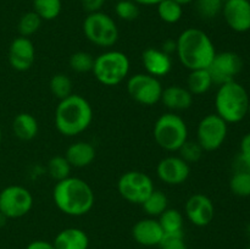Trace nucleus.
Returning <instances> with one entry per match:
<instances>
[{
  "label": "nucleus",
  "mask_w": 250,
  "mask_h": 249,
  "mask_svg": "<svg viewBox=\"0 0 250 249\" xmlns=\"http://www.w3.org/2000/svg\"><path fill=\"white\" fill-rule=\"evenodd\" d=\"M233 172H249L250 173V158L242 155L241 153L233 160Z\"/></svg>",
  "instance_id": "37"
},
{
  "label": "nucleus",
  "mask_w": 250,
  "mask_h": 249,
  "mask_svg": "<svg viewBox=\"0 0 250 249\" xmlns=\"http://www.w3.org/2000/svg\"><path fill=\"white\" fill-rule=\"evenodd\" d=\"M115 14L124 21H133L139 16V5L133 0H120L115 5Z\"/></svg>",
  "instance_id": "35"
},
{
  "label": "nucleus",
  "mask_w": 250,
  "mask_h": 249,
  "mask_svg": "<svg viewBox=\"0 0 250 249\" xmlns=\"http://www.w3.org/2000/svg\"><path fill=\"white\" fill-rule=\"evenodd\" d=\"M71 165L65 158V155H56L49 160L48 163V173L54 181L59 182L65 178L70 177L71 173Z\"/></svg>",
  "instance_id": "29"
},
{
  "label": "nucleus",
  "mask_w": 250,
  "mask_h": 249,
  "mask_svg": "<svg viewBox=\"0 0 250 249\" xmlns=\"http://www.w3.org/2000/svg\"><path fill=\"white\" fill-rule=\"evenodd\" d=\"M154 188L153 180L142 171H127L117 182L120 195L132 204H143Z\"/></svg>",
  "instance_id": "9"
},
{
  "label": "nucleus",
  "mask_w": 250,
  "mask_h": 249,
  "mask_svg": "<svg viewBox=\"0 0 250 249\" xmlns=\"http://www.w3.org/2000/svg\"><path fill=\"white\" fill-rule=\"evenodd\" d=\"M97 156L94 145L89 142L80 141L72 143L65 153V158L70 163L71 167L83 168L89 166Z\"/></svg>",
  "instance_id": "20"
},
{
  "label": "nucleus",
  "mask_w": 250,
  "mask_h": 249,
  "mask_svg": "<svg viewBox=\"0 0 250 249\" xmlns=\"http://www.w3.org/2000/svg\"><path fill=\"white\" fill-rule=\"evenodd\" d=\"M160 249H188L183 234H165Z\"/></svg>",
  "instance_id": "36"
},
{
  "label": "nucleus",
  "mask_w": 250,
  "mask_h": 249,
  "mask_svg": "<svg viewBox=\"0 0 250 249\" xmlns=\"http://www.w3.org/2000/svg\"><path fill=\"white\" fill-rule=\"evenodd\" d=\"M224 1H226V0H224Z\"/></svg>",
  "instance_id": "49"
},
{
  "label": "nucleus",
  "mask_w": 250,
  "mask_h": 249,
  "mask_svg": "<svg viewBox=\"0 0 250 249\" xmlns=\"http://www.w3.org/2000/svg\"><path fill=\"white\" fill-rule=\"evenodd\" d=\"M142 207L149 217H159L168 208V199L165 193L154 189L144 200Z\"/></svg>",
  "instance_id": "25"
},
{
  "label": "nucleus",
  "mask_w": 250,
  "mask_h": 249,
  "mask_svg": "<svg viewBox=\"0 0 250 249\" xmlns=\"http://www.w3.org/2000/svg\"><path fill=\"white\" fill-rule=\"evenodd\" d=\"M26 249H55L53 243L50 242L43 241V239H38V241H33L26 247Z\"/></svg>",
  "instance_id": "39"
},
{
  "label": "nucleus",
  "mask_w": 250,
  "mask_h": 249,
  "mask_svg": "<svg viewBox=\"0 0 250 249\" xmlns=\"http://www.w3.org/2000/svg\"><path fill=\"white\" fill-rule=\"evenodd\" d=\"M250 97L248 90L237 81L224 83L215 95V114L227 124H238L248 115Z\"/></svg>",
  "instance_id": "4"
},
{
  "label": "nucleus",
  "mask_w": 250,
  "mask_h": 249,
  "mask_svg": "<svg viewBox=\"0 0 250 249\" xmlns=\"http://www.w3.org/2000/svg\"><path fill=\"white\" fill-rule=\"evenodd\" d=\"M56 208L68 216H83L93 209L95 195L92 187L80 177L65 178L56 182L53 189Z\"/></svg>",
  "instance_id": "1"
},
{
  "label": "nucleus",
  "mask_w": 250,
  "mask_h": 249,
  "mask_svg": "<svg viewBox=\"0 0 250 249\" xmlns=\"http://www.w3.org/2000/svg\"><path fill=\"white\" fill-rule=\"evenodd\" d=\"M85 38L100 48H110L119 41V28L111 16L103 11L88 14L83 21Z\"/></svg>",
  "instance_id": "7"
},
{
  "label": "nucleus",
  "mask_w": 250,
  "mask_h": 249,
  "mask_svg": "<svg viewBox=\"0 0 250 249\" xmlns=\"http://www.w3.org/2000/svg\"><path fill=\"white\" fill-rule=\"evenodd\" d=\"M92 121V105L80 94L72 93L60 100L55 109V127L62 136H78L88 129Z\"/></svg>",
  "instance_id": "3"
},
{
  "label": "nucleus",
  "mask_w": 250,
  "mask_h": 249,
  "mask_svg": "<svg viewBox=\"0 0 250 249\" xmlns=\"http://www.w3.org/2000/svg\"><path fill=\"white\" fill-rule=\"evenodd\" d=\"M131 68L128 56L119 50H107L94 59L93 75L102 84L112 87L124 82Z\"/></svg>",
  "instance_id": "6"
},
{
  "label": "nucleus",
  "mask_w": 250,
  "mask_h": 249,
  "mask_svg": "<svg viewBox=\"0 0 250 249\" xmlns=\"http://www.w3.org/2000/svg\"><path fill=\"white\" fill-rule=\"evenodd\" d=\"M1 141H2V131L1 128H0V144H1Z\"/></svg>",
  "instance_id": "46"
},
{
  "label": "nucleus",
  "mask_w": 250,
  "mask_h": 249,
  "mask_svg": "<svg viewBox=\"0 0 250 249\" xmlns=\"http://www.w3.org/2000/svg\"><path fill=\"white\" fill-rule=\"evenodd\" d=\"M229 189L234 195L241 198L250 197V173L233 172L229 180Z\"/></svg>",
  "instance_id": "31"
},
{
  "label": "nucleus",
  "mask_w": 250,
  "mask_h": 249,
  "mask_svg": "<svg viewBox=\"0 0 250 249\" xmlns=\"http://www.w3.org/2000/svg\"><path fill=\"white\" fill-rule=\"evenodd\" d=\"M165 234H183L185 219L180 210L167 208L158 219Z\"/></svg>",
  "instance_id": "24"
},
{
  "label": "nucleus",
  "mask_w": 250,
  "mask_h": 249,
  "mask_svg": "<svg viewBox=\"0 0 250 249\" xmlns=\"http://www.w3.org/2000/svg\"><path fill=\"white\" fill-rule=\"evenodd\" d=\"M39 131V124L36 117L29 112H20L12 121V132L15 137L21 141H32Z\"/></svg>",
  "instance_id": "22"
},
{
  "label": "nucleus",
  "mask_w": 250,
  "mask_h": 249,
  "mask_svg": "<svg viewBox=\"0 0 250 249\" xmlns=\"http://www.w3.org/2000/svg\"><path fill=\"white\" fill-rule=\"evenodd\" d=\"M9 63L14 70L23 72L29 70L36 60V48L27 37H17L11 42L7 54Z\"/></svg>",
  "instance_id": "16"
},
{
  "label": "nucleus",
  "mask_w": 250,
  "mask_h": 249,
  "mask_svg": "<svg viewBox=\"0 0 250 249\" xmlns=\"http://www.w3.org/2000/svg\"><path fill=\"white\" fill-rule=\"evenodd\" d=\"M248 115L250 116V102H249V109H248Z\"/></svg>",
  "instance_id": "47"
},
{
  "label": "nucleus",
  "mask_w": 250,
  "mask_h": 249,
  "mask_svg": "<svg viewBox=\"0 0 250 249\" xmlns=\"http://www.w3.org/2000/svg\"><path fill=\"white\" fill-rule=\"evenodd\" d=\"M133 1L138 5H144V6H154V5L156 6L163 0H133Z\"/></svg>",
  "instance_id": "42"
},
{
  "label": "nucleus",
  "mask_w": 250,
  "mask_h": 249,
  "mask_svg": "<svg viewBox=\"0 0 250 249\" xmlns=\"http://www.w3.org/2000/svg\"><path fill=\"white\" fill-rule=\"evenodd\" d=\"M214 82L208 68L190 71L187 78V89L194 95H202L209 92Z\"/></svg>",
  "instance_id": "23"
},
{
  "label": "nucleus",
  "mask_w": 250,
  "mask_h": 249,
  "mask_svg": "<svg viewBox=\"0 0 250 249\" xmlns=\"http://www.w3.org/2000/svg\"><path fill=\"white\" fill-rule=\"evenodd\" d=\"M142 62L146 71V73L156 78L166 76L167 73H170L171 68H172L171 55H168L161 49L156 48L146 49L142 54Z\"/></svg>",
  "instance_id": "18"
},
{
  "label": "nucleus",
  "mask_w": 250,
  "mask_h": 249,
  "mask_svg": "<svg viewBox=\"0 0 250 249\" xmlns=\"http://www.w3.org/2000/svg\"><path fill=\"white\" fill-rule=\"evenodd\" d=\"M156 144L166 151H178L188 139V127L185 120L176 112L159 116L153 127Z\"/></svg>",
  "instance_id": "5"
},
{
  "label": "nucleus",
  "mask_w": 250,
  "mask_h": 249,
  "mask_svg": "<svg viewBox=\"0 0 250 249\" xmlns=\"http://www.w3.org/2000/svg\"><path fill=\"white\" fill-rule=\"evenodd\" d=\"M42 21H43V20H42L34 11H28L26 12V14H23L21 16V19H20L19 24H17V29H19L20 36L27 37V38L33 36V34L37 33L38 29L41 28Z\"/></svg>",
  "instance_id": "30"
},
{
  "label": "nucleus",
  "mask_w": 250,
  "mask_h": 249,
  "mask_svg": "<svg viewBox=\"0 0 250 249\" xmlns=\"http://www.w3.org/2000/svg\"><path fill=\"white\" fill-rule=\"evenodd\" d=\"M51 94L59 100H62L72 94V81L65 73H56L49 82Z\"/></svg>",
  "instance_id": "28"
},
{
  "label": "nucleus",
  "mask_w": 250,
  "mask_h": 249,
  "mask_svg": "<svg viewBox=\"0 0 250 249\" xmlns=\"http://www.w3.org/2000/svg\"><path fill=\"white\" fill-rule=\"evenodd\" d=\"M203 151L204 150H203V148L199 145V143L197 141H189V139H187L185 142V144L180 148V150H178V153H180L178 156H181L186 163H188L190 165V164L198 163L202 159Z\"/></svg>",
  "instance_id": "34"
},
{
  "label": "nucleus",
  "mask_w": 250,
  "mask_h": 249,
  "mask_svg": "<svg viewBox=\"0 0 250 249\" xmlns=\"http://www.w3.org/2000/svg\"><path fill=\"white\" fill-rule=\"evenodd\" d=\"M239 153L242 155H246L250 158V132L246 133L243 138L241 139V145H239Z\"/></svg>",
  "instance_id": "40"
},
{
  "label": "nucleus",
  "mask_w": 250,
  "mask_h": 249,
  "mask_svg": "<svg viewBox=\"0 0 250 249\" xmlns=\"http://www.w3.org/2000/svg\"><path fill=\"white\" fill-rule=\"evenodd\" d=\"M158 15L165 23H177L183 16V6L173 0H163L156 5Z\"/></svg>",
  "instance_id": "27"
},
{
  "label": "nucleus",
  "mask_w": 250,
  "mask_h": 249,
  "mask_svg": "<svg viewBox=\"0 0 250 249\" xmlns=\"http://www.w3.org/2000/svg\"><path fill=\"white\" fill-rule=\"evenodd\" d=\"M164 229L155 217H146L134 224L132 227V237L138 244L143 247L160 246L163 242Z\"/></svg>",
  "instance_id": "17"
},
{
  "label": "nucleus",
  "mask_w": 250,
  "mask_h": 249,
  "mask_svg": "<svg viewBox=\"0 0 250 249\" xmlns=\"http://www.w3.org/2000/svg\"><path fill=\"white\" fill-rule=\"evenodd\" d=\"M164 87L159 78L148 73H136L127 81L129 97L141 105L151 106L160 102Z\"/></svg>",
  "instance_id": "10"
},
{
  "label": "nucleus",
  "mask_w": 250,
  "mask_h": 249,
  "mask_svg": "<svg viewBox=\"0 0 250 249\" xmlns=\"http://www.w3.org/2000/svg\"><path fill=\"white\" fill-rule=\"evenodd\" d=\"M94 59L92 54L87 53V51H76L70 56V67L71 70L78 73H85L90 72L93 70V65H94Z\"/></svg>",
  "instance_id": "33"
},
{
  "label": "nucleus",
  "mask_w": 250,
  "mask_h": 249,
  "mask_svg": "<svg viewBox=\"0 0 250 249\" xmlns=\"http://www.w3.org/2000/svg\"><path fill=\"white\" fill-rule=\"evenodd\" d=\"M160 102L172 112L183 111L192 106L193 94L185 87L170 85L164 88Z\"/></svg>",
  "instance_id": "19"
},
{
  "label": "nucleus",
  "mask_w": 250,
  "mask_h": 249,
  "mask_svg": "<svg viewBox=\"0 0 250 249\" xmlns=\"http://www.w3.org/2000/svg\"><path fill=\"white\" fill-rule=\"evenodd\" d=\"M229 134V124L217 114L203 117L197 127V142L204 151H214L221 148Z\"/></svg>",
  "instance_id": "8"
},
{
  "label": "nucleus",
  "mask_w": 250,
  "mask_h": 249,
  "mask_svg": "<svg viewBox=\"0 0 250 249\" xmlns=\"http://www.w3.org/2000/svg\"><path fill=\"white\" fill-rule=\"evenodd\" d=\"M246 232H247V236H248L249 238H250V224H248V226H247Z\"/></svg>",
  "instance_id": "45"
},
{
  "label": "nucleus",
  "mask_w": 250,
  "mask_h": 249,
  "mask_svg": "<svg viewBox=\"0 0 250 249\" xmlns=\"http://www.w3.org/2000/svg\"><path fill=\"white\" fill-rule=\"evenodd\" d=\"M161 50H164L165 53H167L168 55H171V53H172V51H176V42L166 41L165 43H164L163 49H161Z\"/></svg>",
  "instance_id": "41"
},
{
  "label": "nucleus",
  "mask_w": 250,
  "mask_h": 249,
  "mask_svg": "<svg viewBox=\"0 0 250 249\" xmlns=\"http://www.w3.org/2000/svg\"><path fill=\"white\" fill-rule=\"evenodd\" d=\"M53 244L55 249H88L89 237L78 227H67L56 234Z\"/></svg>",
  "instance_id": "21"
},
{
  "label": "nucleus",
  "mask_w": 250,
  "mask_h": 249,
  "mask_svg": "<svg viewBox=\"0 0 250 249\" xmlns=\"http://www.w3.org/2000/svg\"><path fill=\"white\" fill-rule=\"evenodd\" d=\"M242 68H243V61L238 54L234 51H222V53H216L208 70L214 84L221 85L224 83L234 81Z\"/></svg>",
  "instance_id": "12"
},
{
  "label": "nucleus",
  "mask_w": 250,
  "mask_h": 249,
  "mask_svg": "<svg viewBox=\"0 0 250 249\" xmlns=\"http://www.w3.org/2000/svg\"><path fill=\"white\" fill-rule=\"evenodd\" d=\"M195 10L202 19L211 20L221 14L224 0H195Z\"/></svg>",
  "instance_id": "32"
},
{
  "label": "nucleus",
  "mask_w": 250,
  "mask_h": 249,
  "mask_svg": "<svg viewBox=\"0 0 250 249\" xmlns=\"http://www.w3.org/2000/svg\"><path fill=\"white\" fill-rule=\"evenodd\" d=\"M185 214L188 221L197 227H205L211 224L215 216V207L212 200L203 193H195L187 199Z\"/></svg>",
  "instance_id": "13"
},
{
  "label": "nucleus",
  "mask_w": 250,
  "mask_h": 249,
  "mask_svg": "<svg viewBox=\"0 0 250 249\" xmlns=\"http://www.w3.org/2000/svg\"><path fill=\"white\" fill-rule=\"evenodd\" d=\"M221 14L232 31L244 33L250 29L249 0H226Z\"/></svg>",
  "instance_id": "15"
},
{
  "label": "nucleus",
  "mask_w": 250,
  "mask_h": 249,
  "mask_svg": "<svg viewBox=\"0 0 250 249\" xmlns=\"http://www.w3.org/2000/svg\"><path fill=\"white\" fill-rule=\"evenodd\" d=\"M7 217L5 216V215H2L1 212H0V228H1V227H4L5 225H6V221H7Z\"/></svg>",
  "instance_id": "44"
},
{
  "label": "nucleus",
  "mask_w": 250,
  "mask_h": 249,
  "mask_svg": "<svg viewBox=\"0 0 250 249\" xmlns=\"http://www.w3.org/2000/svg\"><path fill=\"white\" fill-rule=\"evenodd\" d=\"M178 60L189 71L208 68L216 55V49L211 38L203 29H185L176 41Z\"/></svg>",
  "instance_id": "2"
},
{
  "label": "nucleus",
  "mask_w": 250,
  "mask_h": 249,
  "mask_svg": "<svg viewBox=\"0 0 250 249\" xmlns=\"http://www.w3.org/2000/svg\"><path fill=\"white\" fill-rule=\"evenodd\" d=\"M62 9L61 0H33V11L44 21H53Z\"/></svg>",
  "instance_id": "26"
},
{
  "label": "nucleus",
  "mask_w": 250,
  "mask_h": 249,
  "mask_svg": "<svg viewBox=\"0 0 250 249\" xmlns=\"http://www.w3.org/2000/svg\"><path fill=\"white\" fill-rule=\"evenodd\" d=\"M33 207L32 193L26 187L11 185L0 192V212L7 219H20Z\"/></svg>",
  "instance_id": "11"
},
{
  "label": "nucleus",
  "mask_w": 250,
  "mask_h": 249,
  "mask_svg": "<svg viewBox=\"0 0 250 249\" xmlns=\"http://www.w3.org/2000/svg\"><path fill=\"white\" fill-rule=\"evenodd\" d=\"M173 1L178 2V4H180L181 6H185V5L192 4V2H194L195 0H173Z\"/></svg>",
  "instance_id": "43"
},
{
  "label": "nucleus",
  "mask_w": 250,
  "mask_h": 249,
  "mask_svg": "<svg viewBox=\"0 0 250 249\" xmlns=\"http://www.w3.org/2000/svg\"><path fill=\"white\" fill-rule=\"evenodd\" d=\"M105 1L106 0H81V5L87 14H93V12L102 11Z\"/></svg>",
  "instance_id": "38"
},
{
  "label": "nucleus",
  "mask_w": 250,
  "mask_h": 249,
  "mask_svg": "<svg viewBox=\"0 0 250 249\" xmlns=\"http://www.w3.org/2000/svg\"><path fill=\"white\" fill-rule=\"evenodd\" d=\"M156 175L161 182L168 186H180L188 180L190 175V165L181 156H166L159 161Z\"/></svg>",
  "instance_id": "14"
},
{
  "label": "nucleus",
  "mask_w": 250,
  "mask_h": 249,
  "mask_svg": "<svg viewBox=\"0 0 250 249\" xmlns=\"http://www.w3.org/2000/svg\"><path fill=\"white\" fill-rule=\"evenodd\" d=\"M246 249H250V244H249V246L248 247H247V248Z\"/></svg>",
  "instance_id": "48"
}]
</instances>
